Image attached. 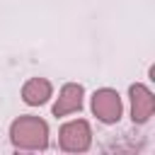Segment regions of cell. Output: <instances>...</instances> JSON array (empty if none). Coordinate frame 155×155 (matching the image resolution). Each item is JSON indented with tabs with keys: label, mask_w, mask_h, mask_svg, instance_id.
Wrapping results in <instances>:
<instances>
[{
	"label": "cell",
	"mask_w": 155,
	"mask_h": 155,
	"mask_svg": "<svg viewBox=\"0 0 155 155\" xmlns=\"http://www.w3.org/2000/svg\"><path fill=\"white\" fill-rule=\"evenodd\" d=\"M128 97H131V119H133V124H145L155 111L153 92L143 82H133L128 87Z\"/></svg>",
	"instance_id": "obj_4"
},
{
	"label": "cell",
	"mask_w": 155,
	"mask_h": 155,
	"mask_svg": "<svg viewBox=\"0 0 155 155\" xmlns=\"http://www.w3.org/2000/svg\"><path fill=\"white\" fill-rule=\"evenodd\" d=\"M53 94V85L46 80V78H29L24 85H22V99L24 104L29 107H41L51 99Z\"/></svg>",
	"instance_id": "obj_6"
},
{
	"label": "cell",
	"mask_w": 155,
	"mask_h": 155,
	"mask_svg": "<svg viewBox=\"0 0 155 155\" xmlns=\"http://www.w3.org/2000/svg\"><path fill=\"white\" fill-rule=\"evenodd\" d=\"M90 107H92V114H94L102 124H119V119H121V114H124L121 97H119V92L111 90V87L94 90Z\"/></svg>",
	"instance_id": "obj_3"
},
{
	"label": "cell",
	"mask_w": 155,
	"mask_h": 155,
	"mask_svg": "<svg viewBox=\"0 0 155 155\" xmlns=\"http://www.w3.org/2000/svg\"><path fill=\"white\" fill-rule=\"evenodd\" d=\"M82 97H85V87L80 82H65L58 92L56 104H53V116H68L73 111H80Z\"/></svg>",
	"instance_id": "obj_5"
},
{
	"label": "cell",
	"mask_w": 155,
	"mask_h": 155,
	"mask_svg": "<svg viewBox=\"0 0 155 155\" xmlns=\"http://www.w3.org/2000/svg\"><path fill=\"white\" fill-rule=\"evenodd\" d=\"M10 140L19 150H44L48 145V124L31 114L17 116L10 124Z\"/></svg>",
	"instance_id": "obj_1"
},
{
	"label": "cell",
	"mask_w": 155,
	"mask_h": 155,
	"mask_svg": "<svg viewBox=\"0 0 155 155\" xmlns=\"http://www.w3.org/2000/svg\"><path fill=\"white\" fill-rule=\"evenodd\" d=\"M58 143L61 150L65 153H85L92 145V128L85 119H73L61 126L58 131Z\"/></svg>",
	"instance_id": "obj_2"
}]
</instances>
